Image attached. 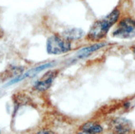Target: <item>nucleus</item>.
Masks as SVG:
<instances>
[{
  "instance_id": "1",
  "label": "nucleus",
  "mask_w": 135,
  "mask_h": 134,
  "mask_svg": "<svg viewBox=\"0 0 135 134\" xmlns=\"http://www.w3.org/2000/svg\"><path fill=\"white\" fill-rule=\"evenodd\" d=\"M120 14V10L119 8H114L105 17L96 20L90 27L88 33L85 35L86 39L94 42H100L107 36L111 27L118 22Z\"/></svg>"
},
{
  "instance_id": "2",
  "label": "nucleus",
  "mask_w": 135,
  "mask_h": 134,
  "mask_svg": "<svg viewBox=\"0 0 135 134\" xmlns=\"http://www.w3.org/2000/svg\"><path fill=\"white\" fill-rule=\"evenodd\" d=\"M72 42L63 37L61 34H51L46 39V50L48 55L61 56L72 51Z\"/></svg>"
},
{
  "instance_id": "3",
  "label": "nucleus",
  "mask_w": 135,
  "mask_h": 134,
  "mask_svg": "<svg viewBox=\"0 0 135 134\" xmlns=\"http://www.w3.org/2000/svg\"><path fill=\"white\" fill-rule=\"evenodd\" d=\"M112 37L118 39H132L135 37V19L124 17L117 22L112 32Z\"/></svg>"
},
{
  "instance_id": "4",
  "label": "nucleus",
  "mask_w": 135,
  "mask_h": 134,
  "mask_svg": "<svg viewBox=\"0 0 135 134\" xmlns=\"http://www.w3.org/2000/svg\"><path fill=\"white\" fill-rule=\"evenodd\" d=\"M56 65H57V63L55 61H48V62H45V63H42V64H40V65H38L37 66H34V67L31 68V69L27 70V71H25L23 73L19 75L18 76H17V77H15L13 79L8 80L7 82V84L5 85V86H10V85H13L19 83V82H21V81L24 80L26 79L32 78L34 76H36V75H37L41 72L46 71H47V70H49V69L56 67Z\"/></svg>"
},
{
  "instance_id": "5",
  "label": "nucleus",
  "mask_w": 135,
  "mask_h": 134,
  "mask_svg": "<svg viewBox=\"0 0 135 134\" xmlns=\"http://www.w3.org/2000/svg\"><path fill=\"white\" fill-rule=\"evenodd\" d=\"M59 74L60 70L57 68H51L46 71L42 77L34 83L33 89L38 92H45L48 90Z\"/></svg>"
},
{
  "instance_id": "6",
  "label": "nucleus",
  "mask_w": 135,
  "mask_h": 134,
  "mask_svg": "<svg viewBox=\"0 0 135 134\" xmlns=\"http://www.w3.org/2000/svg\"><path fill=\"white\" fill-rule=\"evenodd\" d=\"M108 45L107 42H95L92 45L84 46L80 49H79L70 58V60L68 61L69 65H71V64L76 63L77 61L85 60L86 58L90 57L93 53H95L97 51L102 49L104 46H106Z\"/></svg>"
},
{
  "instance_id": "7",
  "label": "nucleus",
  "mask_w": 135,
  "mask_h": 134,
  "mask_svg": "<svg viewBox=\"0 0 135 134\" xmlns=\"http://www.w3.org/2000/svg\"><path fill=\"white\" fill-rule=\"evenodd\" d=\"M132 123L124 118H116L110 122V134H130L132 130Z\"/></svg>"
},
{
  "instance_id": "8",
  "label": "nucleus",
  "mask_w": 135,
  "mask_h": 134,
  "mask_svg": "<svg viewBox=\"0 0 135 134\" xmlns=\"http://www.w3.org/2000/svg\"><path fill=\"white\" fill-rule=\"evenodd\" d=\"M61 35L65 37L66 39H67L70 42H76V41L81 40L84 37H85V32L82 30L81 28H78V27H69L65 29Z\"/></svg>"
},
{
  "instance_id": "9",
  "label": "nucleus",
  "mask_w": 135,
  "mask_h": 134,
  "mask_svg": "<svg viewBox=\"0 0 135 134\" xmlns=\"http://www.w3.org/2000/svg\"><path fill=\"white\" fill-rule=\"evenodd\" d=\"M25 71V67L18 66H10L5 70L4 72L0 75L3 80H8V79H13Z\"/></svg>"
},
{
  "instance_id": "10",
  "label": "nucleus",
  "mask_w": 135,
  "mask_h": 134,
  "mask_svg": "<svg viewBox=\"0 0 135 134\" xmlns=\"http://www.w3.org/2000/svg\"><path fill=\"white\" fill-rule=\"evenodd\" d=\"M81 131L90 132L93 134H100L103 132V127L95 122H87L80 127Z\"/></svg>"
},
{
  "instance_id": "11",
  "label": "nucleus",
  "mask_w": 135,
  "mask_h": 134,
  "mask_svg": "<svg viewBox=\"0 0 135 134\" xmlns=\"http://www.w3.org/2000/svg\"><path fill=\"white\" fill-rule=\"evenodd\" d=\"M34 134H56L55 132H51V130H46V129H43V130H40L38 132H37Z\"/></svg>"
},
{
  "instance_id": "12",
  "label": "nucleus",
  "mask_w": 135,
  "mask_h": 134,
  "mask_svg": "<svg viewBox=\"0 0 135 134\" xmlns=\"http://www.w3.org/2000/svg\"><path fill=\"white\" fill-rule=\"evenodd\" d=\"M131 51H132V53H133V56H134V58H135V43L131 46Z\"/></svg>"
},
{
  "instance_id": "13",
  "label": "nucleus",
  "mask_w": 135,
  "mask_h": 134,
  "mask_svg": "<svg viewBox=\"0 0 135 134\" xmlns=\"http://www.w3.org/2000/svg\"><path fill=\"white\" fill-rule=\"evenodd\" d=\"M76 134H93V133H90V132H85V131H80V132L76 133Z\"/></svg>"
},
{
  "instance_id": "14",
  "label": "nucleus",
  "mask_w": 135,
  "mask_h": 134,
  "mask_svg": "<svg viewBox=\"0 0 135 134\" xmlns=\"http://www.w3.org/2000/svg\"><path fill=\"white\" fill-rule=\"evenodd\" d=\"M0 134H1V130H0Z\"/></svg>"
}]
</instances>
